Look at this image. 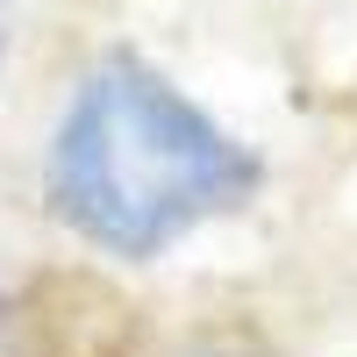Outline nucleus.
<instances>
[{"label":"nucleus","mask_w":357,"mask_h":357,"mask_svg":"<svg viewBox=\"0 0 357 357\" xmlns=\"http://www.w3.org/2000/svg\"><path fill=\"white\" fill-rule=\"evenodd\" d=\"M250 186L257 158L136 57H114L79 86L50 151L57 215L122 257L165 250L193 222L250 200Z\"/></svg>","instance_id":"1"},{"label":"nucleus","mask_w":357,"mask_h":357,"mask_svg":"<svg viewBox=\"0 0 357 357\" xmlns=\"http://www.w3.org/2000/svg\"><path fill=\"white\" fill-rule=\"evenodd\" d=\"M8 29H15V0H0V57H8Z\"/></svg>","instance_id":"2"}]
</instances>
